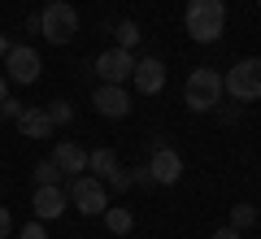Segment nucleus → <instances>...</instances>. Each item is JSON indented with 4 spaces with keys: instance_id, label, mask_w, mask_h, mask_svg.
I'll return each mask as SVG.
<instances>
[{
    "instance_id": "f257e3e1",
    "label": "nucleus",
    "mask_w": 261,
    "mask_h": 239,
    "mask_svg": "<svg viewBox=\"0 0 261 239\" xmlns=\"http://www.w3.org/2000/svg\"><path fill=\"white\" fill-rule=\"evenodd\" d=\"M183 26L196 44H218L226 31V5L222 0H187Z\"/></svg>"
},
{
    "instance_id": "f03ea898",
    "label": "nucleus",
    "mask_w": 261,
    "mask_h": 239,
    "mask_svg": "<svg viewBox=\"0 0 261 239\" xmlns=\"http://www.w3.org/2000/svg\"><path fill=\"white\" fill-rule=\"evenodd\" d=\"M226 96V83H222V74L214 70V65H196L192 74H187V83H183V104L192 113H209L218 109Z\"/></svg>"
},
{
    "instance_id": "7ed1b4c3",
    "label": "nucleus",
    "mask_w": 261,
    "mask_h": 239,
    "mask_svg": "<svg viewBox=\"0 0 261 239\" xmlns=\"http://www.w3.org/2000/svg\"><path fill=\"white\" fill-rule=\"evenodd\" d=\"M222 83H226V96L240 100V104L261 100V57H244V61H235L231 70L222 74Z\"/></svg>"
},
{
    "instance_id": "20e7f679",
    "label": "nucleus",
    "mask_w": 261,
    "mask_h": 239,
    "mask_svg": "<svg viewBox=\"0 0 261 239\" xmlns=\"http://www.w3.org/2000/svg\"><path fill=\"white\" fill-rule=\"evenodd\" d=\"M39 31H44L48 44H70L79 35V9L70 0H48L44 13H39Z\"/></svg>"
},
{
    "instance_id": "39448f33",
    "label": "nucleus",
    "mask_w": 261,
    "mask_h": 239,
    "mask_svg": "<svg viewBox=\"0 0 261 239\" xmlns=\"http://www.w3.org/2000/svg\"><path fill=\"white\" fill-rule=\"evenodd\" d=\"M65 200L74 204L83 218H96V213H105L109 209V196H105V183L96 174H79V178H70V187H65Z\"/></svg>"
},
{
    "instance_id": "423d86ee",
    "label": "nucleus",
    "mask_w": 261,
    "mask_h": 239,
    "mask_svg": "<svg viewBox=\"0 0 261 239\" xmlns=\"http://www.w3.org/2000/svg\"><path fill=\"white\" fill-rule=\"evenodd\" d=\"M148 174H152V183L157 187H174L178 178H183V156L174 152L170 144H152V156H148Z\"/></svg>"
},
{
    "instance_id": "0eeeda50",
    "label": "nucleus",
    "mask_w": 261,
    "mask_h": 239,
    "mask_svg": "<svg viewBox=\"0 0 261 239\" xmlns=\"http://www.w3.org/2000/svg\"><path fill=\"white\" fill-rule=\"evenodd\" d=\"M92 70L100 74V83H126L130 70H135V57H130V48H105L100 57L92 61Z\"/></svg>"
},
{
    "instance_id": "6e6552de",
    "label": "nucleus",
    "mask_w": 261,
    "mask_h": 239,
    "mask_svg": "<svg viewBox=\"0 0 261 239\" xmlns=\"http://www.w3.org/2000/svg\"><path fill=\"white\" fill-rule=\"evenodd\" d=\"M5 70H9V83H35L39 78V52L27 44H13L5 52Z\"/></svg>"
},
{
    "instance_id": "1a4fd4ad",
    "label": "nucleus",
    "mask_w": 261,
    "mask_h": 239,
    "mask_svg": "<svg viewBox=\"0 0 261 239\" xmlns=\"http://www.w3.org/2000/svg\"><path fill=\"white\" fill-rule=\"evenodd\" d=\"M92 104H96L100 118H126V113H130V92L122 83H100L92 92Z\"/></svg>"
},
{
    "instance_id": "9d476101",
    "label": "nucleus",
    "mask_w": 261,
    "mask_h": 239,
    "mask_svg": "<svg viewBox=\"0 0 261 239\" xmlns=\"http://www.w3.org/2000/svg\"><path fill=\"white\" fill-rule=\"evenodd\" d=\"M130 83H135L140 96H157L161 87H166V65H161L157 57H140L135 70H130Z\"/></svg>"
},
{
    "instance_id": "9b49d317",
    "label": "nucleus",
    "mask_w": 261,
    "mask_h": 239,
    "mask_svg": "<svg viewBox=\"0 0 261 239\" xmlns=\"http://www.w3.org/2000/svg\"><path fill=\"white\" fill-rule=\"evenodd\" d=\"M65 192H61V183H44V187H35V196H31V209H35V218L39 222H53V218H61L65 213Z\"/></svg>"
},
{
    "instance_id": "f8f14e48",
    "label": "nucleus",
    "mask_w": 261,
    "mask_h": 239,
    "mask_svg": "<svg viewBox=\"0 0 261 239\" xmlns=\"http://www.w3.org/2000/svg\"><path fill=\"white\" fill-rule=\"evenodd\" d=\"M18 130H22V139H48L57 126H53V118H48L44 104H22V113H18Z\"/></svg>"
},
{
    "instance_id": "ddd939ff",
    "label": "nucleus",
    "mask_w": 261,
    "mask_h": 239,
    "mask_svg": "<svg viewBox=\"0 0 261 239\" xmlns=\"http://www.w3.org/2000/svg\"><path fill=\"white\" fill-rule=\"evenodd\" d=\"M53 161H57V170H61V174H70V178L87 174V152L74 144V139H57V148H53Z\"/></svg>"
},
{
    "instance_id": "4468645a",
    "label": "nucleus",
    "mask_w": 261,
    "mask_h": 239,
    "mask_svg": "<svg viewBox=\"0 0 261 239\" xmlns=\"http://www.w3.org/2000/svg\"><path fill=\"white\" fill-rule=\"evenodd\" d=\"M87 170H92V174L105 183V178L118 174L122 166H118V156H113V148H96V152H87Z\"/></svg>"
},
{
    "instance_id": "2eb2a0df",
    "label": "nucleus",
    "mask_w": 261,
    "mask_h": 239,
    "mask_svg": "<svg viewBox=\"0 0 261 239\" xmlns=\"http://www.w3.org/2000/svg\"><path fill=\"white\" fill-rule=\"evenodd\" d=\"M100 218H105V226H109V235H130V230H135V213L130 209H105Z\"/></svg>"
},
{
    "instance_id": "dca6fc26",
    "label": "nucleus",
    "mask_w": 261,
    "mask_h": 239,
    "mask_svg": "<svg viewBox=\"0 0 261 239\" xmlns=\"http://www.w3.org/2000/svg\"><path fill=\"white\" fill-rule=\"evenodd\" d=\"M113 39H118V48H135L140 44V26H135V22H118V26H113Z\"/></svg>"
},
{
    "instance_id": "f3484780",
    "label": "nucleus",
    "mask_w": 261,
    "mask_h": 239,
    "mask_svg": "<svg viewBox=\"0 0 261 239\" xmlns=\"http://www.w3.org/2000/svg\"><path fill=\"white\" fill-rule=\"evenodd\" d=\"M61 178H65V174L57 170V161H53V156L35 166V187H44V183H61Z\"/></svg>"
},
{
    "instance_id": "a211bd4d",
    "label": "nucleus",
    "mask_w": 261,
    "mask_h": 239,
    "mask_svg": "<svg viewBox=\"0 0 261 239\" xmlns=\"http://www.w3.org/2000/svg\"><path fill=\"white\" fill-rule=\"evenodd\" d=\"M48 118H53V126H65V122H74V104L70 100H53L48 104Z\"/></svg>"
},
{
    "instance_id": "6ab92c4d",
    "label": "nucleus",
    "mask_w": 261,
    "mask_h": 239,
    "mask_svg": "<svg viewBox=\"0 0 261 239\" xmlns=\"http://www.w3.org/2000/svg\"><path fill=\"white\" fill-rule=\"evenodd\" d=\"M252 222H257V209H252V204H235L231 209V226L235 230H248Z\"/></svg>"
},
{
    "instance_id": "aec40b11",
    "label": "nucleus",
    "mask_w": 261,
    "mask_h": 239,
    "mask_svg": "<svg viewBox=\"0 0 261 239\" xmlns=\"http://www.w3.org/2000/svg\"><path fill=\"white\" fill-rule=\"evenodd\" d=\"M18 113H22V104L13 100V96H5V100H0V118H9V122H18Z\"/></svg>"
},
{
    "instance_id": "412c9836",
    "label": "nucleus",
    "mask_w": 261,
    "mask_h": 239,
    "mask_svg": "<svg viewBox=\"0 0 261 239\" xmlns=\"http://www.w3.org/2000/svg\"><path fill=\"white\" fill-rule=\"evenodd\" d=\"M105 183H109L113 192H126V187H130V170H118V174H109Z\"/></svg>"
},
{
    "instance_id": "4be33fe9",
    "label": "nucleus",
    "mask_w": 261,
    "mask_h": 239,
    "mask_svg": "<svg viewBox=\"0 0 261 239\" xmlns=\"http://www.w3.org/2000/svg\"><path fill=\"white\" fill-rule=\"evenodd\" d=\"M18 239H48V235H44V222L35 218L31 226H22V230H18Z\"/></svg>"
},
{
    "instance_id": "5701e85b",
    "label": "nucleus",
    "mask_w": 261,
    "mask_h": 239,
    "mask_svg": "<svg viewBox=\"0 0 261 239\" xmlns=\"http://www.w3.org/2000/svg\"><path fill=\"white\" fill-rule=\"evenodd\" d=\"M9 230H13V213L9 204H0V239H9Z\"/></svg>"
},
{
    "instance_id": "b1692460",
    "label": "nucleus",
    "mask_w": 261,
    "mask_h": 239,
    "mask_svg": "<svg viewBox=\"0 0 261 239\" xmlns=\"http://www.w3.org/2000/svg\"><path fill=\"white\" fill-rule=\"evenodd\" d=\"M148 183H152L148 166H140V170H130V187H148Z\"/></svg>"
},
{
    "instance_id": "393cba45",
    "label": "nucleus",
    "mask_w": 261,
    "mask_h": 239,
    "mask_svg": "<svg viewBox=\"0 0 261 239\" xmlns=\"http://www.w3.org/2000/svg\"><path fill=\"white\" fill-rule=\"evenodd\" d=\"M214 239H244V230H235V226H218Z\"/></svg>"
},
{
    "instance_id": "a878e982",
    "label": "nucleus",
    "mask_w": 261,
    "mask_h": 239,
    "mask_svg": "<svg viewBox=\"0 0 261 239\" xmlns=\"http://www.w3.org/2000/svg\"><path fill=\"white\" fill-rule=\"evenodd\" d=\"M9 48H13V44H9V35H5V31H0V57L9 52Z\"/></svg>"
},
{
    "instance_id": "bb28decb",
    "label": "nucleus",
    "mask_w": 261,
    "mask_h": 239,
    "mask_svg": "<svg viewBox=\"0 0 261 239\" xmlns=\"http://www.w3.org/2000/svg\"><path fill=\"white\" fill-rule=\"evenodd\" d=\"M5 96H9V78H5V74H0V100H5Z\"/></svg>"
},
{
    "instance_id": "cd10ccee",
    "label": "nucleus",
    "mask_w": 261,
    "mask_h": 239,
    "mask_svg": "<svg viewBox=\"0 0 261 239\" xmlns=\"http://www.w3.org/2000/svg\"><path fill=\"white\" fill-rule=\"evenodd\" d=\"M257 5H261V0H257Z\"/></svg>"
},
{
    "instance_id": "c85d7f7f",
    "label": "nucleus",
    "mask_w": 261,
    "mask_h": 239,
    "mask_svg": "<svg viewBox=\"0 0 261 239\" xmlns=\"http://www.w3.org/2000/svg\"><path fill=\"white\" fill-rule=\"evenodd\" d=\"M0 122H5V118H0Z\"/></svg>"
}]
</instances>
